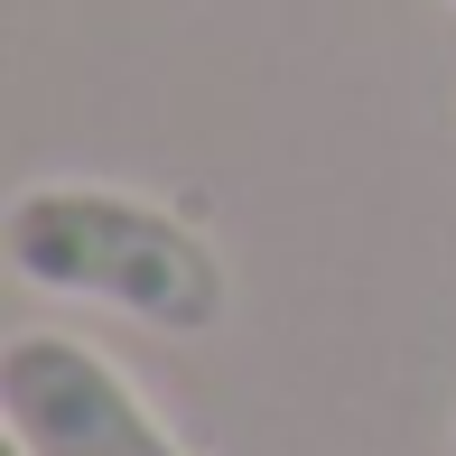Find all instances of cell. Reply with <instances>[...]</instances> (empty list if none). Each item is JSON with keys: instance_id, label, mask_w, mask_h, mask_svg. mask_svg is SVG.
<instances>
[{"instance_id": "obj_2", "label": "cell", "mask_w": 456, "mask_h": 456, "mask_svg": "<svg viewBox=\"0 0 456 456\" xmlns=\"http://www.w3.org/2000/svg\"><path fill=\"white\" fill-rule=\"evenodd\" d=\"M0 428L19 456H186V438L140 401L131 372L56 326L0 345Z\"/></svg>"}, {"instance_id": "obj_1", "label": "cell", "mask_w": 456, "mask_h": 456, "mask_svg": "<svg viewBox=\"0 0 456 456\" xmlns=\"http://www.w3.org/2000/svg\"><path fill=\"white\" fill-rule=\"evenodd\" d=\"M0 261L47 298H94L159 336H205L224 317V252L186 215L131 186L37 177L0 215Z\"/></svg>"}, {"instance_id": "obj_3", "label": "cell", "mask_w": 456, "mask_h": 456, "mask_svg": "<svg viewBox=\"0 0 456 456\" xmlns=\"http://www.w3.org/2000/svg\"><path fill=\"white\" fill-rule=\"evenodd\" d=\"M10 456H19V447H10Z\"/></svg>"}]
</instances>
